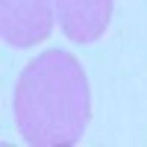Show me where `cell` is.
I'll return each instance as SVG.
<instances>
[{
	"label": "cell",
	"mask_w": 147,
	"mask_h": 147,
	"mask_svg": "<svg viewBox=\"0 0 147 147\" xmlns=\"http://www.w3.org/2000/svg\"><path fill=\"white\" fill-rule=\"evenodd\" d=\"M91 112L88 80L65 50H44L24 68L15 88V124L27 144H77Z\"/></svg>",
	"instance_id": "6da1fadb"
},
{
	"label": "cell",
	"mask_w": 147,
	"mask_h": 147,
	"mask_svg": "<svg viewBox=\"0 0 147 147\" xmlns=\"http://www.w3.org/2000/svg\"><path fill=\"white\" fill-rule=\"evenodd\" d=\"M3 38L15 47H32L50 35V0H0Z\"/></svg>",
	"instance_id": "7a4b0ae2"
},
{
	"label": "cell",
	"mask_w": 147,
	"mask_h": 147,
	"mask_svg": "<svg viewBox=\"0 0 147 147\" xmlns=\"http://www.w3.org/2000/svg\"><path fill=\"white\" fill-rule=\"evenodd\" d=\"M56 15L71 41L91 44L109 27L112 0H56Z\"/></svg>",
	"instance_id": "3957f363"
}]
</instances>
